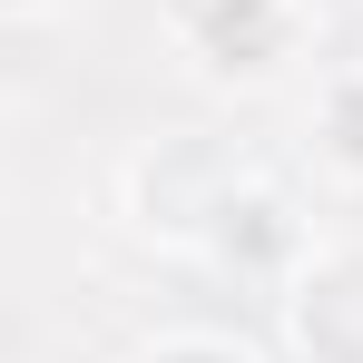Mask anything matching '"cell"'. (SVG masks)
Instances as JSON below:
<instances>
[{
	"label": "cell",
	"instance_id": "obj_1",
	"mask_svg": "<svg viewBox=\"0 0 363 363\" xmlns=\"http://www.w3.org/2000/svg\"><path fill=\"white\" fill-rule=\"evenodd\" d=\"M344 128H354V157H363V99H354V108H344Z\"/></svg>",
	"mask_w": 363,
	"mask_h": 363
}]
</instances>
